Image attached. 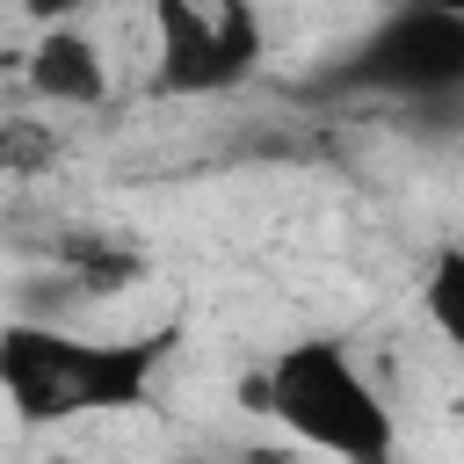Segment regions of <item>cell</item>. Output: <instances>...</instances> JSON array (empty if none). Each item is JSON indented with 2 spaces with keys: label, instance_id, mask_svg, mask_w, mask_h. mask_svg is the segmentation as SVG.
I'll list each match as a JSON object with an SVG mask.
<instances>
[{
  "label": "cell",
  "instance_id": "6da1fadb",
  "mask_svg": "<svg viewBox=\"0 0 464 464\" xmlns=\"http://www.w3.org/2000/svg\"><path fill=\"white\" fill-rule=\"evenodd\" d=\"M254 413H268L297 450L326 464H399V413L362 355L334 334L276 348L254 377Z\"/></svg>",
  "mask_w": 464,
  "mask_h": 464
},
{
  "label": "cell",
  "instance_id": "7a4b0ae2",
  "mask_svg": "<svg viewBox=\"0 0 464 464\" xmlns=\"http://www.w3.org/2000/svg\"><path fill=\"white\" fill-rule=\"evenodd\" d=\"M167 341H87L51 319L0 326V399L22 428H65L87 413H130L152 399Z\"/></svg>",
  "mask_w": 464,
  "mask_h": 464
},
{
  "label": "cell",
  "instance_id": "3957f363",
  "mask_svg": "<svg viewBox=\"0 0 464 464\" xmlns=\"http://www.w3.org/2000/svg\"><path fill=\"white\" fill-rule=\"evenodd\" d=\"M341 87L399 94V102H450V94H464V7L377 14L348 44V58H341Z\"/></svg>",
  "mask_w": 464,
  "mask_h": 464
},
{
  "label": "cell",
  "instance_id": "277c9868",
  "mask_svg": "<svg viewBox=\"0 0 464 464\" xmlns=\"http://www.w3.org/2000/svg\"><path fill=\"white\" fill-rule=\"evenodd\" d=\"M152 29H160V94H225V87H246L268 58V29L246 0H225V7H188V0H167L152 7Z\"/></svg>",
  "mask_w": 464,
  "mask_h": 464
},
{
  "label": "cell",
  "instance_id": "5b68a950",
  "mask_svg": "<svg viewBox=\"0 0 464 464\" xmlns=\"http://www.w3.org/2000/svg\"><path fill=\"white\" fill-rule=\"evenodd\" d=\"M22 80L44 109H102L109 102V51L80 22H51V29H36Z\"/></svg>",
  "mask_w": 464,
  "mask_h": 464
},
{
  "label": "cell",
  "instance_id": "8992f818",
  "mask_svg": "<svg viewBox=\"0 0 464 464\" xmlns=\"http://www.w3.org/2000/svg\"><path fill=\"white\" fill-rule=\"evenodd\" d=\"M420 312L464 355V239H450V246L428 254V268H420Z\"/></svg>",
  "mask_w": 464,
  "mask_h": 464
},
{
  "label": "cell",
  "instance_id": "52a82bcc",
  "mask_svg": "<svg viewBox=\"0 0 464 464\" xmlns=\"http://www.w3.org/2000/svg\"><path fill=\"white\" fill-rule=\"evenodd\" d=\"M58 152V130L44 116H7L0 123V174H44Z\"/></svg>",
  "mask_w": 464,
  "mask_h": 464
}]
</instances>
